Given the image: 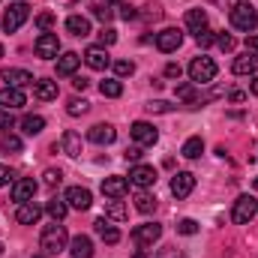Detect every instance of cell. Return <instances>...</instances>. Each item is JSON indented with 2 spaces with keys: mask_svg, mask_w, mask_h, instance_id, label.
<instances>
[{
  "mask_svg": "<svg viewBox=\"0 0 258 258\" xmlns=\"http://www.w3.org/2000/svg\"><path fill=\"white\" fill-rule=\"evenodd\" d=\"M66 243H69V234H66V228L60 222H51V225H45L42 228V234H39V246L48 252V255H57V252H63Z\"/></svg>",
  "mask_w": 258,
  "mask_h": 258,
  "instance_id": "obj_1",
  "label": "cell"
},
{
  "mask_svg": "<svg viewBox=\"0 0 258 258\" xmlns=\"http://www.w3.org/2000/svg\"><path fill=\"white\" fill-rule=\"evenodd\" d=\"M231 27H237L243 33H252L258 27V9L252 3H237L231 9Z\"/></svg>",
  "mask_w": 258,
  "mask_h": 258,
  "instance_id": "obj_2",
  "label": "cell"
},
{
  "mask_svg": "<svg viewBox=\"0 0 258 258\" xmlns=\"http://www.w3.org/2000/svg\"><path fill=\"white\" fill-rule=\"evenodd\" d=\"M258 213V201L252 195H240L237 201H234V210H231V219L237 222V225H246V222H252Z\"/></svg>",
  "mask_w": 258,
  "mask_h": 258,
  "instance_id": "obj_3",
  "label": "cell"
},
{
  "mask_svg": "<svg viewBox=\"0 0 258 258\" xmlns=\"http://www.w3.org/2000/svg\"><path fill=\"white\" fill-rule=\"evenodd\" d=\"M189 78H192V84H210L216 78V63L210 57H195L189 63Z\"/></svg>",
  "mask_w": 258,
  "mask_h": 258,
  "instance_id": "obj_4",
  "label": "cell"
},
{
  "mask_svg": "<svg viewBox=\"0 0 258 258\" xmlns=\"http://www.w3.org/2000/svg\"><path fill=\"white\" fill-rule=\"evenodd\" d=\"M27 18H30V6H27V3H12V6L3 12V30H6V33H15Z\"/></svg>",
  "mask_w": 258,
  "mask_h": 258,
  "instance_id": "obj_5",
  "label": "cell"
},
{
  "mask_svg": "<svg viewBox=\"0 0 258 258\" xmlns=\"http://www.w3.org/2000/svg\"><path fill=\"white\" fill-rule=\"evenodd\" d=\"M33 51H36V57H42V60L57 57V51H60V39H57V33H39L36 42H33Z\"/></svg>",
  "mask_w": 258,
  "mask_h": 258,
  "instance_id": "obj_6",
  "label": "cell"
},
{
  "mask_svg": "<svg viewBox=\"0 0 258 258\" xmlns=\"http://www.w3.org/2000/svg\"><path fill=\"white\" fill-rule=\"evenodd\" d=\"M129 132H132V138H135V144H138V147H153V144L159 141L156 126H153V123H147V120H135Z\"/></svg>",
  "mask_w": 258,
  "mask_h": 258,
  "instance_id": "obj_7",
  "label": "cell"
},
{
  "mask_svg": "<svg viewBox=\"0 0 258 258\" xmlns=\"http://www.w3.org/2000/svg\"><path fill=\"white\" fill-rule=\"evenodd\" d=\"M129 183L138 186V189L153 186V183H156V168H153V165H144V162L132 165V168H129Z\"/></svg>",
  "mask_w": 258,
  "mask_h": 258,
  "instance_id": "obj_8",
  "label": "cell"
},
{
  "mask_svg": "<svg viewBox=\"0 0 258 258\" xmlns=\"http://www.w3.org/2000/svg\"><path fill=\"white\" fill-rule=\"evenodd\" d=\"M159 237H162V225H156V222L135 225V231H132V240H135L138 246H153Z\"/></svg>",
  "mask_w": 258,
  "mask_h": 258,
  "instance_id": "obj_9",
  "label": "cell"
},
{
  "mask_svg": "<svg viewBox=\"0 0 258 258\" xmlns=\"http://www.w3.org/2000/svg\"><path fill=\"white\" fill-rule=\"evenodd\" d=\"M180 42H183V33H180L177 27H165L162 33H156V48H159L162 54L177 51V48H180Z\"/></svg>",
  "mask_w": 258,
  "mask_h": 258,
  "instance_id": "obj_10",
  "label": "cell"
},
{
  "mask_svg": "<svg viewBox=\"0 0 258 258\" xmlns=\"http://www.w3.org/2000/svg\"><path fill=\"white\" fill-rule=\"evenodd\" d=\"M63 198H66V204L75 207V210H87L93 204V195H90V189H84V186H69Z\"/></svg>",
  "mask_w": 258,
  "mask_h": 258,
  "instance_id": "obj_11",
  "label": "cell"
},
{
  "mask_svg": "<svg viewBox=\"0 0 258 258\" xmlns=\"http://www.w3.org/2000/svg\"><path fill=\"white\" fill-rule=\"evenodd\" d=\"M192 189H195V174L177 171V174L171 177V195H174V198H186Z\"/></svg>",
  "mask_w": 258,
  "mask_h": 258,
  "instance_id": "obj_12",
  "label": "cell"
},
{
  "mask_svg": "<svg viewBox=\"0 0 258 258\" xmlns=\"http://www.w3.org/2000/svg\"><path fill=\"white\" fill-rule=\"evenodd\" d=\"M126 192H129V180H126V177L111 174V177H105V180H102V195H108V198H123Z\"/></svg>",
  "mask_w": 258,
  "mask_h": 258,
  "instance_id": "obj_13",
  "label": "cell"
},
{
  "mask_svg": "<svg viewBox=\"0 0 258 258\" xmlns=\"http://www.w3.org/2000/svg\"><path fill=\"white\" fill-rule=\"evenodd\" d=\"M84 63L90 66V69H108L111 66V57H108V51L105 48H99V45H93V48H87L84 51Z\"/></svg>",
  "mask_w": 258,
  "mask_h": 258,
  "instance_id": "obj_14",
  "label": "cell"
},
{
  "mask_svg": "<svg viewBox=\"0 0 258 258\" xmlns=\"http://www.w3.org/2000/svg\"><path fill=\"white\" fill-rule=\"evenodd\" d=\"M33 195H36V180L24 177V180H15L12 183V201L24 204V201H33Z\"/></svg>",
  "mask_w": 258,
  "mask_h": 258,
  "instance_id": "obj_15",
  "label": "cell"
},
{
  "mask_svg": "<svg viewBox=\"0 0 258 258\" xmlns=\"http://www.w3.org/2000/svg\"><path fill=\"white\" fill-rule=\"evenodd\" d=\"M0 78L6 81V87H27V84H33V75L27 69H3Z\"/></svg>",
  "mask_w": 258,
  "mask_h": 258,
  "instance_id": "obj_16",
  "label": "cell"
},
{
  "mask_svg": "<svg viewBox=\"0 0 258 258\" xmlns=\"http://www.w3.org/2000/svg\"><path fill=\"white\" fill-rule=\"evenodd\" d=\"M39 216H42V210H39V204H33V201H24V204H18V210H15V219H18L21 225H36Z\"/></svg>",
  "mask_w": 258,
  "mask_h": 258,
  "instance_id": "obj_17",
  "label": "cell"
},
{
  "mask_svg": "<svg viewBox=\"0 0 258 258\" xmlns=\"http://www.w3.org/2000/svg\"><path fill=\"white\" fill-rule=\"evenodd\" d=\"M114 138H117V132L108 123H96V126L87 129V141H93V144H111Z\"/></svg>",
  "mask_w": 258,
  "mask_h": 258,
  "instance_id": "obj_18",
  "label": "cell"
},
{
  "mask_svg": "<svg viewBox=\"0 0 258 258\" xmlns=\"http://www.w3.org/2000/svg\"><path fill=\"white\" fill-rule=\"evenodd\" d=\"M93 228H96V234H99L105 243H111V246H114V243H120V231L108 222V216H99V219L93 222Z\"/></svg>",
  "mask_w": 258,
  "mask_h": 258,
  "instance_id": "obj_19",
  "label": "cell"
},
{
  "mask_svg": "<svg viewBox=\"0 0 258 258\" xmlns=\"http://www.w3.org/2000/svg\"><path fill=\"white\" fill-rule=\"evenodd\" d=\"M24 102H27V96L21 93V87H3V90H0V105H3V108L12 111V108H21Z\"/></svg>",
  "mask_w": 258,
  "mask_h": 258,
  "instance_id": "obj_20",
  "label": "cell"
},
{
  "mask_svg": "<svg viewBox=\"0 0 258 258\" xmlns=\"http://www.w3.org/2000/svg\"><path fill=\"white\" fill-rule=\"evenodd\" d=\"M33 96L48 102V99H57V81H48V78H39L33 81Z\"/></svg>",
  "mask_w": 258,
  "mask_h": 258,
  "instance_id": "obj_21",
  "label": "cell"
},
{
  "mask_svg": "<svg viewBox=\"0 0 258 258\" xmlns=\"http://www.w3.org/2000/svg\"><path fill=\"white\" fill-rule=\"evenodd\" d=\"M231 69H234V75H252V72L258 69V57L252 54V51H246V54L234 57V63H231Z\"/></svg>",
  "mask_w": 258,
  "mask_h": 258,
  "instance_id": "obj_22",
  "label": "cell"
},
{
  "mask_svg": "<svg viewBox=\"0 0 258 258\" xmlns=\"http://www.w3.org/2000/svg\"><path fill=\"white\" fill-rule=\"evenodd\" d=\"M60 147H63V153L66 156H81V135L75 132V129H66L63 132V138H60Z\"/></svg>",
  "mask_w": 258,
  "mask_h": 258,
  "instance_id": "obj_23",
  "label": "cell"
},
{
  "mask_svg": "<svg viewBox=\"0 0 258 258\" xmlns=\"http://www.w3.org/2000/svg\"><path fill=\"white\" fill-rule=\"evenodd\" d=\"M69 252H72V258H93V243H90V237H84V234L72 237Z\"/></svg>",
  "mask_w": 258,
  "mask_h": 258,
  "instance_id": "obj_24",
  "label": "cell"
},
{
  "mask_svg": "<svg viewBox=\"0 0 258 258\" xmlns=\"http://www.w3.org/2000/svg\"><path fill=\"white\" fill-rule=\"evenodd\" d=\"M81 66V54L75 51H66L57 57V75H75V69Z\"/></svg>",
  "mask_w": 258,
  "mask_h": 258,
  "instance_id": "obj_25",
  "label": "cell"
},
{
  "mask_svg": "<svg viewBox=\"0 0 258 258\" xmlns=\"http://www.w3.org/2000/svg\"><path fill=\"white\" fill-rule=\"evenodd\" d=\"M66 30H69L72 36H90V21H87L84 15H69V18H66Z\"/></svg>",
  "mask_w": 258,
  "mask_h": 258,
  "instance_id": "obj_26",
  "label": "cell"
},
{
  "mask_svg": "<svg viewBox=\"0 0 258 258\" xmlns=\"http://www.w3.org/2000/svg\"><path fill=\"white\" fill-rule=\"evenodd\" d=\"M99 93H102V96H108V99H117V96L123 93L120 78H105V81H99Z\"/></svg>",
  "mask_w": 258,
  "mask_h": 258,
  "instance_id": "obj_27",
  "label": "cell"
},
{
  "mask_svg": "<svg viewBox=\"0 0 258 258\" xmlns=\"http://www.w3.org/2000/svg\"><path fill=\"white\" fill-rule=\"evenodd\" d=\"M66 210H69V204H66V198H51L48 204H45V213L54 219V222H60L66 216Z\"/></svg>",
  "mask_w": 258,
  "mask_h": 258,
  "instance_id": "obj_28",
  "label": "cell"
},
{
  "mask_svg": "<svg viewBox=\"0 0 258 258\" xmlns=\"http://www.w3.org/2000/svg\"><path fill=\"white\" fill-rule=\"evenodd\" d=\"M186 27H189L192 33H198L201 27H207V12H204V9H189V12H186Z\"/></svg>",
  "mask_w": 258,
  "mask_h": 258,
  "instance_id": "obj_29",
  "label": "cell"
},
{
  "mask_svg": "<svg viewBox=\"0 0 258 258\" xmlns=\"http://www.w3.org/2000/svg\"><path fill=\"white\" fill-rule=\"evenodd\" d=\"M21 129H24V135H39V132L45 129V117H39V114H27V117L21 120Z\"/></svg>",
  "mask_w": 258,
  "mask_h": 258,
  "instance_id": "obj_30",
  "label": "cell"
},
{
  "mask_svg": "<svg viewBox=\"0 0 258 258\" xmlns=\"http://www.w3.org/2000/svg\"><path fill=\"white\" fill-rule=\"evenodd\" d=\"M186 159H198L201 153H204V141H201V135H192L186 144H183V150H180Z\"/></svg>",
  "mask_w": 258,
  "mask_h": 258,
  "instance_id": "obj_31",
  "label": "cell"
},
{
  "mask_svg": "<svg viewBox=\"0 0 258 258\" xmlns=\"http://www.w3.org/2000/svg\"><path fill=\"white\" fill-rule=\"evenodd\" d=\"M135 210H138V213H153V210H156V198L150 192H138L135 195Z\"/></svg>",
  "mask_w": 258,
  "mask_h": 258,
  "instance_id": "obj_32",
  "label": "cell"
},
{
  "mask_svg": "<svg viewBox=\"0 0 258 258\" xmlns=\"http://www.w3.org/2000/svg\"><path fill=\"white\" fill-rule=\"evenodd\" d=\"M105 216L108 219H117V222H123L129 216V210H126V204L123 201H108V207H105Z\"/></svg>",
  "mask_w": 258,
  "mask_h": 258,
  "instance_id": "obj_33",
  "label": "cell"
},
{
  "mask_svg": "<svg viewBox=\"0 0 258 258\" xmlns=\"http://www.w3.org/2000/svg\"><path fill=\"white\" fill-rule=\"evenodd\" d=\"M0 147L9 150V153H21V138L12 135V132H3V135H0Z\"/></svg>",
  "mask_w": 258,
  "mask_h": 258,
  "instance_id": "obj_34",
  "label": "cell"
},
{
  "mask_svg": "<svg viewBox=\"0 0 258 258\" xmlns=\"http://www.w3.org/2000/svg\"><path fill=\"white\" fill-rule=\"evenodd\" d=\"M177 99H183V102H189V105H195L198 102V93H195V84H180L177 90Z\"/></svg>",
  "mask_w": 258,
  "mask_h": 258,
  "instance_id": "obj_35",
  "label": "cell"
},
{
  "mask_svg": "<svg viewBox=\"0 0 258 258\" xmlns=\"http://www.w3.org/2000/svg\"><path fill=\"white\" fill-rule=\"evenodd\" d=\"M87 108H90V102H87V99H69V102H66V111H69L72 117L87 114Z\"/></svg>",
  "mask_w": 258,
  "mask_h": 258,
  "instance_id": "obj_36",
  "label": "cell"
},
{
  "mask_svg": "<svg viewBox=\"0 0 258 258\" xmlns=\"http://www.w3.org/2000/svg\"><path fill=\"white\" fill-rule=\"evenodd\" d=\"M195 42H198L201 48H207V45H213V42H216V33H213L210 27H201V30L195 33Z\"/></svg>",
  "mask_w": 258,
  "mask_h": 258,
  "instance_id": "obj_37",
  "label": "cell"
},
{
  "mask_svg": "<svg viewBox=\"0 0 258 258\" xmlns=\"http://www.w3.org/2000/svg\"><path fill=\"white\" fill-rule=\"evenodd\" d=\"M144 108H147L150 114H168L174 105H171V102H165V99H153V102H147Z\"/></svg>",
  "mask_w": 258,
  "mask_h": 258,
  "instance_id": "obj_38",
  "label": "cell"
},
{
  "mask_svg": "<svg viewBox=\"0 0 258 258\" xmlns=\"http://www.w3.org/2000/svg\"><path fill=\"white\" fill-rule=\"evenodd\" d=\"M42 177H45L42 183H45L48 189H54V186H60V180H63V174H60V168H48V171H45Z\"/></svg>",
  "mask_w": 258,
  "mask_h": 258,
  "instance_id": "obj_39",
  "label": "cell"
},
{
  "mask_svg": "<svg viewBox=\"0 0 258 258\" xmlns=\"http://www.w3.org/2000/svg\"><path fill=\"white\" fill-rule=\"evenodd\" d=\"M54 24H57V18H54L51 12H39V15H36V27H39V30H51Z\"/></svg>",
  "mask_w": 258,
  "mask_h": 258,
  "instance_id": "obj_40",
  "label": "cell"
},
{
  "mask_svg": "<svg viewBox=\"0 0 258 258\" xmlns=\"http://www.w3.org/2000/svg\"><path fill=\"white\" fill-rule=\"evenodd\" d=\"M114 72H117V78H126L135 72V63L132 60H114Z\"/></svg>",
  "mask_w": 258,
  "mask_h": 258,
  "instance_id": "obj_41",
  "label": "cell"
},
{
  "mask_svg": "<svg viewBox=\"0 0 258 258\" xmlns=\"http://www.w3.org/2000/svg\"><path fill=\"white\" fill-rule=\"evenodd\" d=\"M93 15H96L99 21H111V18H114V9H111L108 3H99V6H93Z\"/></svg>",
  "mask_w": 258,
  "mask_h": 258,
  "instance_id": "obj_42",
  "label": "cell"
},
{
  "mask_svg": "<svg viewBox=\"0 0 258 258\" xmlns=\"http://www.w3.org/2000/svg\"><path fill=\"white\" fill-rule=\"evenodd\" d=\"M99 42H102V48L114 45V42H117V30H111V27H102V30H99Z\"/></svg>",
  "mask_w": 258,
  "mask_h": 258,
  "instance_id": "obj_43",
  "label": "cell"
},
{
  "mask_svg": "<svg viewBox=\"0 0 258 258\" xmlns=\"http://www.w3.org/2000/svg\"><path fill=\"white\" fill-rule=\"evenodd\" d=\"M177 231H180V234H195V231H198V222H195V219H180V222H177Z\"/></svg>",
  "mask_w": 258,
  "mask_h": 258,
  "instance_id": "obj_44",
  "label": "cell"
},
{
  "mask_svg": "<svg viewBox=\"0 0 258 258\" xmlns=\"http://www.w3.org/2000/svg\"><path fill=\"white\" fill-rule=\"evenodd\" d=\"M216 45H219L222 51H231V48H234V39H231L228 33H219V36H216Z\"/></svg>",
  "mask_w": 258,
  "mask_h": 258,
  "instance_id": "obj_45",
  "label": "cell"
},
{
  "mask_svg": "<svg viewBox=\"0 0 258 258\" xmlns=\"http://www.w3.org/2000/svg\"><path fill=\"white\" fill-rule=\"evenodd\" d=\"M9 126H12V111L0 108V129H9Z\"/></svg>",
  "mask_w": 258,
  "mask_h": 258,
  "instance_id": "obj_46",
  "label": "cell"
},
{
  "mask_svg": "<svg viewBox=\"0 0 258 258\" xmlns=\"http://www.w3.org/2000/svg\"><path fill=\"white\" fill-rule=\"evenodd\" d=\"M123 156H126V162H135V165H138V159H141V147H126Z\"/></svg>",
  "mask_w": 258,
  "mask_h": 258,
  "instance_id": "obj_47",
  "label": "cell"
},
{
  "mask_svg": "<svg viewBox=\"0 0 258 258\" xmlns=\"http://www.w3.org/2000/svg\"><path fill=\"white\" fill-rule=\"evenodd\" d=\"M144 9H147V12H144V18H153V21H156V18L162 15V9H159V3H150V6H144Z\"/></svg>",
  "mask_w": 258,
  "mask_h": 258,
  "instance_id": "obj_48",
  "label": "cell"
},
{
  "mask_svg": "<svg viewBox=\"0 0 258 258\" xmlns=\"http://www.w3.org/2000/svg\"><path fill=\"white\" fill-rule=\"evenodd\" d=\"M246 51L258 54V36H255V33H246Z\"/></svg>",
  "mask_w": 258,
  "mask_h": 258,
  "instance_id": "obj_49",
  "label": "cell"
},
{
  "mask_svg": "<svg viewBox=\"0 0 258 258\" xmlns=\"http://www.w3.org/2000/svg\"><path fill=\"white\" fill-rule=\"evenodd\" d=\"M180 72H183L180 63H168V66H165V75H168V78H180Z\"/></svg>",
  "mask_w": 258,
  "mask_h": 258,
  "instance_id": "obj_50",
  "label": "cell"
},
{
  "mask_svg": "<svg viewBox=\"0 0 258 258\" xmlns=\"http://www.w3.org/2000/svg\"><path fill=\"white\" fill-rule=\"evenodd\" d=\"M87 84H90V81H87L84 75H75V81H72V87H75V90H87Z\"/></svg>",
  "mask_w": 258,
  "mask_h": 258,
  "instance_id": "obj_51",
  "label": "cell"
},
{
  "mask_svg": "<svg viewBox=\"0 0 258 258\" xmlns=\"http://www.w3.org/2000/svg\"><path fill=\"white\" fill-rule=\"evenodd\" d=\"M9 180H12V171H9L6 165H0V186H6Z\"/></svg>",
  "mask_w": 258,
  "mask_h": 258,
  "instance_id": "obj_52",
  "label": "cell"
},
{
  "mask_svg": "<svg viewBox=\"0 0 258 258\" xmlns=\"http://www.w3.org/2000/svg\"><path fill=\"white\" fill-rule=\"evenodd\" d=\"M120 15H123V18H138V12H135V9H132V6H120Z\"/></svg>",
  "mask_w": 258,
  "mask_h": 258,
  "instance_id": "obj_53",
  "label": "cell"
},
{
  "mask_svg": "<svg viewBox=\"0 0 258 258\" xmlns=\"http://www.w3.org/2000/svg\"><path fill=\"white\" fill-rule=\"evenodd\" d=\"M228 99H231V102H243V99H246V93H243V90H231V93H228Z\"/></svg>",
  "mask_w": 258,
  "mask_h": 258,
  "instance_id": "obj_54",
  "label": "cell"
},
{
  "mask_svg": "<svg viewBox=\"0 0 258 258\" xmlns=\"http://www.w3.org/2000/svg\"><path fill=\"white\" fill-rule=\"evenodd\" d=\"M249 90H252V93L258 96V78H252V84H249Z\"/></svg>",
  "mask_w": 258,
  "mask_h": 258,
  "instance_id": "obj_55",
  "label": "cell"
},
{
  "mask_svg": "<svg viewBox=\"0 0 258 258\" xmlns=\"http://www.w3.org/2000/svg\"><path fill=\"white\" fill-rule=\"evenodd\" d=\"M252 186H255V189H258V177H255V180H252Z\"/></svg>",
  "mask_w": 258,
  "mask_h": 258,
  "instance_id": "obj_56",
  "label": "cell"
},
{
  "mask_svg": "<svg viewBox=\"0 0 258 258\" xmlns=\"http://www.w3.org/2000/svg\"><path fill=\"white\" fill-rule=\"evenodd\" d=\"M0 255H3V243H0Z\"/></svg>",
  "mask_w": 258,
  "mask_h": 258,
  "instance_id": "obj_57",
  "label": "cell"
},
{
  "mask_svg": "<svg viewBox=\"0 0 258 258\" xmlns=\"http://www.w3.org/2000/svg\"><path fill=\"white\" fill-rule=\"evenodd\" d=\"M0 57H3V45H0Z\"/></svg>",
  "mask_w": 258,
  "mask_h": 258,
  "instance_id": "obj_58",
  "label": "cell"
},
{
  "mask_svg": "<svg viewBox=\"0 0 258 258\" xmlns=\"http://www.w3.org/2000/svg\"><path fill=\"white\" fill-rule=\"evenodd\" d=\"M105 3H114V0H105Z\"/></svg>",
  "mask_w": 258,
  "mask_h": 258,
  "instance_id": "obj_59",
  "label": "cell"
}]
</instances>
